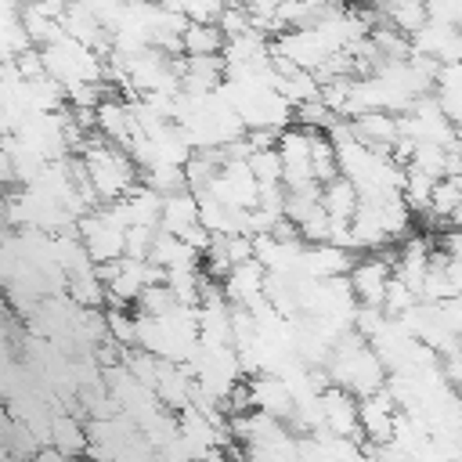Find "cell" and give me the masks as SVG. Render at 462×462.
I'll use <instances>...</instances> for the list:
<instances>
[{"label": "cell", "mask_w": 462, "mask_h": 462, "mask_svg": "<svg viewBox=\"0 0 462 462\" xmlns=\"http://www.w3.org/2000/svg\"><path fill=\"white\" fill-rule=\"evenodd\" d=\"M321 206L332 220H354V213L361 206V191L346 177H336V180L321 184Z\"/></svg>", "instance_id": "7402d4cb"}, {"label": "cell", "mask_w": 462, "mask_h": 462, "mask_svg": "<svg viewBox=\"0 0 462 462\" xmlns=\"http://www.w3.org/2000/svg\"><path fill=\"white\" fill-rule=\"evenodd\" d=\"M94 134L108 144H119V148H130L134 137H137V126H134V116H130V101L123 94H108L97 108H94Z\"/></svg>", "instance_id": "7c38bea8"}, {"label": "cell", "mask_w": 462, "mask_h": 462, "mask_svg": "<svg viewBox=\"0 0 462 462\" xmlns=\"http://www.w3.org/2000/svg\"><path fill=\"white\" fill-rule=\"evenodd\" d=\"M40 58H43V72L54 83H61L65 94L79 87H108V58L72 36H61L40 47Z\"/></svg>", "instance_id": "3957f363"}, {"label": "cell", "mask_w": 462, "mask_h": 462, "mask_svg": "<svg viewBox=\"0 0 462 462\" xmlns=\"http://www.w3.org/2000/svg\"><path fill=\"white\" fill-rule=\"evenodd\" d=\"M433 97H437V105L444 108V116H448L455 126H462V61L440 65L437 83H433Z\"/></svg>", "instance_id": "ffe728a7"}, {"label": "cell", "mask_w": 462, "mask_h": 462, "mask_svg": "<svg viewBox=\"0 0 462 462\" xmlns=\"http://www.w3.org/2000/svg\"><path fill=\"white\" fill-rule=\"evenodd\" d=\"M325 375H328L332 386L354 393L357 401H365V397L386 390V379H390V372H386V365L375 357L372 343H368L365 336H357L354 328L332 346V357H328V365H325Z\"/></svg>", "instance_id": "7a4b0ae2"}, {"label": "cell", "mask_w": 462, "mask_h": 462, "mask_svg": "<svg viewBox=\"0 0 462 462\" xmlns=\"http://www.w3.org/2000/svg\"><path fill=\"white\" fill-rule=\"evenodd\" d=\"M180 7V14L188 18V25H220V18H224V4H217V0H202V4H177Z\"/></svg>", "instance_id": "603a6c76"}, {"label": "cell", "mask_w": 462, "mask_h": 462, "mask_svg": "<svg viewBox=\"0 0 462 462\" xmlns=\"http://www.w3.org/2000/svg\"><path fill=\"white\" fill-rule=\"evenodd\" d=\"M451 152H458L462 155V126H455V148Z\"/></svg>", "instance_id": "484cf974"}, {"label": "cell", "mask_w": 462, "mask_h": 462, "mask_svg": "<svg viewBox=\"0 0 462 462\" xmlns=\"http://www.w3.org/2000/svg\"><path fill=\"white\" fill-rule=\"evenodd\" d=\"M152 263L162 267V271L202 267V253L191 249L180 235H166V231H159V235H155V245H152Z\"/></svg>", "instance_id": "ac0fdd59"}, {"label": "cell", "mask_w": 462, "mask_h": 462, "mask_svg": "<svg viewBox=\"0 0 462 462\" xmlns=\"http://www.w3.org/2000/svg\"><path fill=\"white\" fill-rule=\"evenodd\" d=\"M393 278H397V271H393V253H368V256H357V263H354V271H350L354 300H357L361 307H383V300H386Z\"/></svg>", "instance_id": "52a82bcc"}, {"label": "cell", "mask_w": 462, "mask_h": 462, "mask_svg": "<svg viewBox=\"0 0 462 462\" xmlns=\"http://www.w3.org/2000/svg\"><path fill=\"white\" fill-rule=\"evenodd\" d=\"M112 213L123 220V227H155L159 231V220H162V195L152 191L148 184H141L137 191H130L126 199L112 202Z\"/></svg>", "instance_id": "5bb4252c"}, {"label": "cell", "mask_w": 462, "mask_h": 462, "mask_svg": "<svg viewBox=\"0 0 462 462\" xmlns=\"http://www.w3.org/2000/svg\"><path fill=\"white\" fill-rule=\"evenodd\" d=\"M397 422H401V404L386 390H379V393H372V397L361 401V440L368 448L390 444Z\"/></svg>", "instance_id": "8fae6325"}, {"label": "cell", "mask_w": 462, "mask_h": 462, "mask_svg": "<svg viewBox=\"0 0 462 462\" xmlns=\"http://www.w3.org/2000/svg\"><path fill=\"white\" fill-rule=\"evenodd\" d=\"M267 267L260 260H245L238 267H231V274L220 282V292L227 296L231 307H242V310H253L267 300Z\"/></svg>", "instance_id": "30bf717a"}, {"label": "cell", "mask_w": 462, "mask_h": 462, "mask_svg": "<svg viewBox=\"0 0 462 462\" xmlns=\"http://www.w3.org/2000/svg\"><path fill=\"white\" fill-rule=\"evenodd\" d=\"M199 224H202V206H199V195L195 191H177V195H166L162 199L159 231H166V235H188Z\"/></svg>", "instance_id": "2e32d148"}, {"label": "cell", "mask_w": 462, "mask_h": 462, "mask_svg": "<svg viewBox=\"0 0 462 462\" xmlns=\"http://www.w3.org/2000/svg\"><path fill=\"white\" fill-rule=\"evenodd\" d=\"M430 18L444 22L451 29H462V0H437V4H430Z\"/></svg>", "instance_id": "cb8c5ba5"}, {"label": "cell", "mask_w": 462, "mask_h": 462, "mask_svg": "<svg viewBox=\"0 0 462 462\" xmlns=\"http://www.w3.org/2000/svg\"><path fill=\"white\" fill-rule=\"evenodd\" d=\"M245 393H249V411H263L278 422H292L296 415V393L292 386L278 375V372H260L245 379Z\"/></svg>", "instance_id": "9c48e42d"}, {"label": "cell", "mask_w": 462, "mask_h": 462, "mask_svg": "<svg viewBox=\"0 0 462 462\" xmlns=\"http://www.w3.org/2000/svg\"><path fill=\"white\" fill-rule=\"evenodd\" d=\"M29 462H72V458H65V455H61V451H54V448H40Z\"/></svg>", "instance_id": "d4e9b609"}, {"label": "cell", "mask_w": 462, "mask_h": 462, "mask_svg": "<svg viewBox=\"0 0 462 462\" xmlns=\"http://www.w3.org/2000/svg\"><path fill=\"white\" fill-rule=\"evenodd\" d=\"M354 263H357V253H346V249H339V245L318 242V245H307L303 274H307V278H318V282H328V278H350Z\"/></svg>", "instance_id": "9a60e30c"}, {"label": "cell", "mask_w": 462, "mask_h": 462, "mask_svg": "<svg viewBox=\"0 0 462 462\" xmlns=\"http://www.w3.org/2000/svg\"><path fill=\"white\" fill-rule=\"evenodd\" d=\"M51 448L61 451L65 458H87L90 451V433H87V422H79L76 415L69 411H58L51 415Z\"/></svg>", "instance_id": "e0dca14e"}, {"label": "cell", "mask_w": 462, "mask_h": 462, "mask_svg": "<svg viewBox=\"0 0 462 462\" xmlns=\"http://www.w3.org/2000/svg\"><path fill=\"white\" fill-rule=\"evenodd\" d=\"M278 159H282L285 191H300V188H314L318 184L314 180V130H303V126L292 123L278 137Z\"/></svg>", "instance_id": "5b68a950"}, {"label": "cell", "mask_w": 462, "mask_h": 462, "mask_svg": "<svg viewBox=\"0 0 462 462\" xmlns=\"http://www.w3.org/2000/svg\"><path fill=\"white\" fill-rule=\"evenodd\" d=\"M206 195H213L217 202H224V206H231V209L253 213L256 202H260V180H256V173L249 170L245 159H227Z\"/></svg>", "instance_id": "8992f818"}, {"label": "cell", "mask_w": 462, "mask_h": 462, "mask_svg": "<svg viewBox=\"0 0 462 462\" xmlns=\"http://www.w3.org/2000/svg\"><path fill=\"white\" fill-rule=\"evenodd\" d=\"M379 11V22L401 36H415L426 22H430V4H415V0H404V4H383L375 7Z\"/></svg>", "instance_id": "d6986e66"}, {"label": "cell", "mask_w": 462, "mask_h": 462, "mask_svg": "<svg viewBox=\"0 0 462 462\" xmlns=\"http://www.w3.org/2000/svg\"><path fill=\"white\" fill-rule=\"evenodd\" d=\"M76 235H79L87 256H90L97 267H108V263L126 260V227H123V220L112 213V206L90 209V213L76 224Z\"/></svg>", "instance_id": "277c9868"}, {"label": "cell", "mask_w": 462, "mask_h": 462, "mask_svg": "<svg viewBox=\"0 0 462 462\" xmlns=\"http://www.w3.org/2000/svg\"><path fill=\"white\" fill-rule=\"evenodd\" d=\"M321 404V433L339 440H361V401L339 386H325L318 393Z\"/></svg>", "instance_id": "ba28073f"}, {"label": "cell", "mask_w": 462, "mask_h": 462, "mask_svg": "<svg viewBox=\"0 0 462 462\" xmlns=\"http://www.w3.org/2000/svg\"><path fill=\"white\" fill-rule=\"evenodd\" d=\"M227 36L220 25H188L180 40V58H224Z\"/></svg>", "instance_id": "44dd1931"}, {"label": "cell", "mask_w": 462, "mask_h": 462, "mask_svg": "<svg viewBox=\"0 0 462 462\" xmlns=\"http://www.w3.org/2000/svg\"><path fill=\"white\" fill-rule=\"evenodd\" d=\"M83 462H90V458H83Z\"/></svg>", "instance_id": "4316f807"}, {"label": "cell", "mask_w": 462, "mask_h": 462, "mask_svg": "<svg viewBox=\"0 0 462 462\" xmlns=\"http://www.w3.org/2000/svg\"><path fill=\"white\" fill-rule=\"evenodd\" d=\"M76 159L83 162L87 184H90V191H94V199L101 206H112V202H119V199H126L130 191L141 188V170H137L134 155L126 148H119V144L101 141L97 134H90L79 144Z\"/></svg>", "instance_id": "6da1fadb"}, {"label": "cell", "mask_w": 462, "mask_h": 462, "mask_svg": "<svg viewBox=\"0 0 462 462\" xmlns=\"http://www.w3.org/2000/svg\"><path fill=\"white\" fill-rule=\"evenodd\" d=\"M346 126L361 144H368L375 152H386V155L401 141V116H390V112H365L357 119H346Z\"/></svg>", "instance_id": "4fadbf2b"}]
</instances>
